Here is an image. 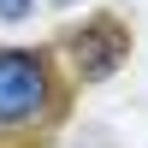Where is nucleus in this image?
<instances>
[{"label": "nucleus", "instance_id": "nucleus-1", "mask_svg": "<svg viewBox=\"0 0 148 148\" xmlns=\"http://www.w3.org/2000/svg\"><path fill=\"white\" fill-rule=\"evenodd\" d=\"M53 113V71L30 47H0V130H30Z\"/></svg>", "mask_w": 148, "mask_h": 148}, {"label": "nucleus", "instance_id": "nucleus-2", "mask_svg": "<svg viewBox=\"0 0 148 148\" xmlns=\"http://www.w3.org/2000/svg\"><path fill=\"white\" fill-rule=\"evenodd\" d=\"M65 53L77 59V71H83L89 83H101V77H113V71L125 65V53H130V36H125V24H113V18H95V24H83V30L65 42Z\"/></svg>", "mask_w": 148, "mask_h": 148}, {"label": "nucleus", "instance_id": "nucleus-3", "mask_svg": "<svg viewBox=\"0 0 148 148\" xmlns=\"http://www.w3.org/2000/svg\"><path fill=\"white\" fill-rule=\"evenodd\" d=\"M36 0H0V18H30Z\"/></svg>", "mask_w": 148, "mask_h": 148}]
</instances>
